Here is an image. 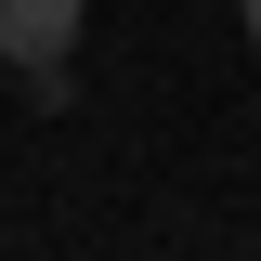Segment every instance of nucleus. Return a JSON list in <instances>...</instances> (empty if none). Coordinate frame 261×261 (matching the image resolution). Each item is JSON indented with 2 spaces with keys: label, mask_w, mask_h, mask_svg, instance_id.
Listing matches in <instances>:
<instances>
[{
  "label": "nucleus",
  "mask_w": 261,
  "mask_h": 261,
  "mask_svg": "<svg viewBox=\"0 0 261 261\" xmlns=\"http://www.w3.org/2000/svg\"><path fill=\"white\" fill-rule=\"evenodd\" d=\"M79 53V0H0V65H53Z\"/></svg>",
  "instance_id": "nucleus-1"
},
{
  "label": "nucleus",
  "mask_w": 261,
  "mask_h": 261,
  "mask_svg": "<svg viewBox=\"0 0 261 261\" xmlns=\"http://www.w3.org/2000/svg\"><path fill=\"white\" fill-rule=\"evenodd\" d=\"M235 27H248V53H261V0H235Z\"/></svg>",
  "instance_id": "nucleus-2"
}]
</instances>
